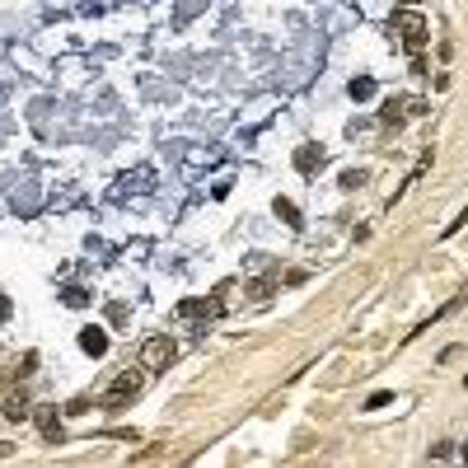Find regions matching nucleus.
<instances>
[{
    "label": "nucleus",
    "mask_w": 468,
    "mask_h": 468,
    "mask_svg": "<svg viewBox=\"0 0 468 468\" xmlns=\"http://www.w3.org/2000/svg\"><path fill=\"white\" fill-rule=\"evenodd\" d=\"M389 33H398L408 52H422V47L431 43V28H426V19H422L417 10H398V14L389 19Z\"/></svg>",
    "instance_id": "obj_1"
},
{
    "label": "nucleus",
    "mask_w": 468,
    "mask_h": 468,
    "mask_svg": "<svg viewBox=\"0 0 468 468\" xmlns=\"http://www.w3.org/2000/svg\"><path fill=\"white\" fill-rule=\"evenodd\" d=\"M141 389H145V375H141V370H122V375L112 379V389L103 393V408H127L132 398H141Z\"/></svg>",
    "instance_id": "obj_2"
},
{
    "label": "nucleus",
    "mask_w": 468,
    "mask_h": 468,
    "mask_svg": "<svg viewBox=\"0 0 468 468\" xmlns=\"http://www.w3.org/2000/svg\"><path fill=\"white\" fill-rule=\"evenodd\" d=\"M174 356H179V346L169 342V337H150V342L141 346V366L145 370H169V366H174Z\"/></svg>",
    "instance_id": "obj_3"
},
{
    "label": "nucleus",
    "mask_w": 468,
    "mask_h": 468,
    "mask_svg": "<svg viewBox=\"0 0 468 468\" xmlns=\"http://www.w3.org/2000/svg\"><path fill=\"white\" fill-rule=\"evenodd\" d=\"M33 417H38V431H43V440H47V445H61V440H66V431H61V417H56V408H33Z\"/></svg>",
    "instance_id": "obj_4"
},
{
    "label": "nucleus",
    "mask_w": 468,
    "mask_h": 468,
    "mask_svg": "<svg viewBox=\"0 0 468 468\" xmlns=\"http://www.w3.org/2000/svg\"><path fill=\"white\" fill-rule=\"evenodd\" d=\"M225 300H183L179 304V319H220Z\"/></svg>",
    "instance_id": "obj_5"
},
{
    "label": "nucleus",
    "mask_w": 468,
    "mask_h": 468,
    "mask_svg": "<svg viewBox=\"0 0 468 468\" xmlns=\"http://www.w3.org/2000/svg\"><path fill=\"white\" fill-rule=\"evenodd\" d=\"M80 351L85 356H103L108 351V333L103 328H80Z\"/></svg>",
    "instance_id": "obj_6"
},
{
    "label": "nucleus",
    "mask_w": 468,
    "mask_h": 468,
    "mask_svg": "<svg viewBox=\"0 0 468 468\" xmlns=\"http://www.w3.org/2000/svg\"><path fill=\"white\" fill-rule=\"evenodd\" d=\"M295 169H300V174L324 169V150H319V145H300V150H295Z\"/></svg>",
    "instance_id": "obj_7"
},
{
    "label": "nucleus",
    "mask_w": 468,
    "mask_h": 468,
    "mask_svg": "<svg viewBox=\"0 0 468 468\" xmlns=\"http://www.w3.org/2000/svg\"><path fill=\"white\" fill-rule=\"evenodd\" d=\"M5 417H10V422H28V417H33V403L23 398V393H10V398H5Z\"/></svg>",
    "instance_id": "obj_8"
},
{
    "label": "nucleus",
    "mask_w": 468,
    "mask_h": 468,
    "mask_svg": "<svg viewBox=\"0 0 468 468\" xmlns=\"http://www.w3.org/2000/svg\"><path fill=\"white\" fill-rule=\"evenodd\" d=\"M277 216L290 225V230H304V220H300V206L295 201H286V197H277Z\"/></svg>",
    "instance_id": "obj_9"
},
{
    "label": "nucleus",
    "mask_w": 468,
    "mask_h": 468,
    "mask_svg": "<svg viewBox=\"0 0 468 468\" xmlns=\"http://www.w3.org/2000/svg\"><path fill=\"white\" fill-rule=\"evenodd\" d=\"M346 90H351V99H356V103H366V99H375V80H370V75H356Z\"/></svg>",
    "instance_id": "obj_10"
},
{
    "label": "nucleus",
    "mask_w": 468,
    "mask_h": 468,
    "mask_svg": "<svg viewBox=\"0 0 468 468\" xmlns=\"http://www.w3.org/2000/svg\"><path fill=\"white\" fill-rule=\"evenodd\" d=\"M61 300H66L70 309H85V304H90V290H80V286H66V290H61Z\"/></svg>",
    "instance_id": "obj_11"
},
{
    "label": "nucleus",
    "mask_w": 468,
    "mask_h": 468,
    "mask_svg": "<svg viewBox=\"0 0 468 468\" xmlns=\"http://www.w3.org/2000/svg\"><path fill=\"white\" fill-rule=\"evenodd\" d=\"M379 122H384V127H398V122H403V103H384Z\"/></svg>",
    "instance_id": "obj_12"
},
{
    "label": "nucleus",
    "mask_w": 468,
    "mask_h": 468,
    "mask_svg": "<svg viewBox=\"0 0 468 468\" xmlns=\"http://www.w3.org/2000/svg\"><path fill=\"white\" fill-rule=\"evenodd\" d=\"M361 183H366V174H361V169H346V174H342V188H346V192H356Z\"/></svg>",
    "instance_id": "obj_13"
},
{
    "label": "nucleus",
    "mask_w": 468,
    "mask_h": 468,
    "mask_svg": "<svg viewBox=\"0 0 468 468\" xmlns=\"http://www.w3.org/2000/svg\"><path fill=\"white\" fill-rule=\"evenodd\" d=\"M403 108L413 112V117H426V112H431V103H426V99H408V103H403Z\"/></svg>",
    "instance_id": "obj_14"
},
{
    "label": "nucleus",
    "mask_w": 468,
    "mask_h": 468,
    "mask_svg": "<svg viewBox=\"0 0 468 468\" xmlns=\"http://www.w3.org/2000/svg\"><path fill=\"white\" fill-rule=\"evenodd\" d=\"M389 403H393V393H370V398H366V408L375 413V408H389Z\"/></svg>",
    "instance_id": "obj_15"
},
{
    "label": "nucleus",
    "mask_w": 468,
    "mask_h": 468,
    "mask_svg": "<svg viewBox=\"0 0 468 468\" xmlns=\"http://www.w3.org/2000/svg\"><path fill=\"white\" fill-rule=\"evenodd\" d=\"M464 225H468V206H464V216H459V220H450V230H445V239H450V234H459V230H464Z\"/></svg>",
    "instance_id": "obj_16"
},
{
    "label": "nucleus",
    "mask_w": 468,
    "mask_h": 468,
    "mask_svg": "<svg viewBox=\"0 0 468 468\" xmlns=\"http://www.w3.org/2000/svg\"><path fill=\"white\" fill-rule=\"evenodd\" d=\"M10 309H14V304H10V295H0V324L10 319Z\"/></svg>",
    "instance_id": "obj_17"
},
{
    "label": "nucleus",
    "mask_w": 468,
    "mask_h": 468,
    "mask_svg": "<svg viewBox=\"0 0 468 468\" xmlns=\"http://www.w3.org/2000/svg\"><path fill=\"white\" fill-rule=\"evenodd\" d=\"M403 5H422V0H403Z\"/></svg>",
    "instance_id": "obj_18"
},
{
    "label": "nucleus",
    "mask_w": 468,
    "mask_h": 468,
    "mask_svg": "<svg viewBox=\"0 0 468 468\" xmlns=\"http://www.w3.org/2000/svg\"><path fill=\"white\" fill-rule=\"evenodd\" d=\"M459 454H464V459H468V445H464V450H459Z\"/></svg>",
    "instance_id": "obj_19"
}]
</instances>
